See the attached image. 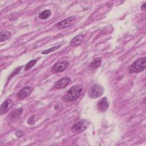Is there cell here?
<instances>
[{"label": "cell", "mask_w": 146, "mask_h": 146, "mask_svg": "<svg viewBox=\"0 0 146 146\" xmlns=\"http://www.w3.org/2000/svg\"><path fill=\"white\" fill-rule=\"evenodd\" d=\"M82 91V88L81 87L79 86H74L67 91L63 99L65 102L74 101L80 96Z\"/></svg>", "instance_id": "cell-1"}, {"label": "cell", "mask_w": 146, "mask_h": 146, "mask_svg": "<svg viewBox=\"0 0 146 146\" xmlns=\"http://www.w3.org/2000/svg\"><path fill=\"white\" fill-rule=\"evenodd\" d=\"M146 66V59L145 57L136 60L129 68V72L139 73L143 71Z\"/></svg>", "instance_id": "cell-2"}, {"label": "cell", "mask_w": 146, "mask_h": 146, "mask_svg": "<svg viewBox=\"0 0 146 146\" xmlns=\"http://www.w3.org/2000/svg\"><path fill=\"white\" fill-rule=\"evenodd\" d=\"M104 92L103 87L98 84H95L92 86L88 91V95L90 98L96 99L103 95Z\"/></svg>", "instance_id": "cell-3"}, {"label": "cell", "mask_w": 146, "mask_h": 146, "mask_svg": "<svg viewBox=\"0 0 146 146\" xmlns=\"http://www.w3.org/2000/svg\"><path fill=\"white\" fill-rule=\"evenodd\" d=\"M88 125V121L86 119H83L75 123L71 127V131L74 133H80L86 130Z\"/></svg>", "instance_id": "cell-4"}, {"label": "cell", "mask_w": 146, "mask_h": 146, "mask_svg": "<svg viewBox=\"0 0 146 146\" xmlns=\"http://www.w3.org/2000/svg\"><path fill=\"white\" fill-rule=\"evenodd\" d=\"M69 66V62L62 61L55 64L51 68V71L53 73L60 72L65 70Z\"/></svg>", "instance_id": "cell-5"}, {"label": "cell", "mask_w": 146, "mask_h": 146, "mask_svg": "<svg viewBox=\"0 0 146 146\" xmlns=\"http://www.w3.org/2000/svg\"><path fill=\"white\" fill-rule=\"evenodd\" d=\"M76 17L75 16L70 17L59 22L56 25V27L58 29H62L70 26L75 21Z\"/></svg>", "instance_id": "cell-6"}, {"label": "cell", "mask_w": 146, "mask_h": 146, "mask_svg": "<svg viewBox=\"0 0 146 146\" xmlns=\"http://www.w3.org/2000/svg\"><path fill=\"white\" fill-rule=\"evenodd\" d=\"M32 91L33 88L30 86H25L17 92L16 95V98L18 100L25 99L30 95Z\"/></svg>", "instance_id": "cell-7"}, {"label": "cell", "mask_w": 146, "mask_h": 146, "mask_svg": "<svg viewBox=\"0 0 146 146\" xmlns=\"http://www.w3.org/2000/svg\"><path fill=\"white\" fill-rule=\"evenodd\" d=\"M71 82V79L68 77H64L57 81L54 85V89H62L66 87Z\"/></svg>", "instance_id": "cell-8"}, {"label": "cell", "mask_w": 146, "mask_h": 146, "mask_svg": "<svg viewBox=\"0 0 146 146\" xmlns=\"http://www.w3.org/2000/svg\"><path fill=\"white\" fill-rule=\"evenodd\" d=\"M109 106V103L106 97L102 98L97 103V109L99 111L105 112Z\"/></svg>", "instance_id": "cell-9"}, {"label": "cell", "mask_w": 146, "mask_h": 146, "mask_svg": "<svg viewBox=\"0 0 146 146\" xmlns=\"http://www.w3.org/2000/svg\"><path fill=\"white\" fill-rule=\"evenodd\" d=\"M12 100L11 99H7L5 102L2 103L1 106L0 108V113L1 115H3L6 113L12 107Z\"/></svg>", "instance_id": "cell-10"}, {"label": "cell", "mask_w": 146, "mask_h": 146, "mask_svg": "<svg viewBox=\"0 0 146 146\" xmlns=\"http://www.w3.org/2000/svg\"><path fill=\"white\" fill-rule=\"evenodd\" d=\"M84 38V35L83 34H79L78 35L75 36L74 38H73V39H72L70 43V44L73 47L79 46L83 42Z\"/></svg>", "instance_id": "cell-11"}, {"label": "cell", "mask_w": 146, "mask_h": 146, "mask_svg": "<svg viewBox=\"0 0 146 146\" xmlns=\"http://www.w3.org/2000/svg\"><path fill=\"white\" fill-rule=\"evenodd\" d=\"M102 63V59L99 57L94 58L89 64L87 68L90 70H94L98 68Z\"/></svg>", "instance_id": "cell-12"}, {"label": "cell", "mask_w": 146, "mask_h": 146, "mask_svg": "<svg viewBox=\"0 0 146 146\" xmlns=\"http://www.w3.org/2000/svg\"><path fill=\"white\" fill-rule=\"evenodd\" d=\"M23 112V109L22 108H17V109H15L13 111H12L11 112V113H10L9 117L11 119H16L19 117L22 114Z\"/></svg>", "instance_id": "cell-13"}, {"label": "cell", "mask_w": 146, "mask_h": 146, "mask_svg": "<svg viewBox=\"0 0 146 146\" xmlns=\"http://www.w3.org/2000/svg\"><path fill=\"white\" fill-rule=\"evenodd\" d=\"M11 37V33L7 31H1L0 33V40L1 42L6 41Z\"/></svg>", "instance_id": "cell-14"}, {"label": "cell", "mask_w": 146, "mask_h": 146, "mask_svg": "<svg viewBox=\"0 0 146 146\" xmlns=\"http://www.w3.org/2000/svg\"><path fill=\"white\" fill-rule=\"evenodd\" d=\"M51 13L50 10H46L40 13L38 17L40 19H46L51 15Z\"/></svg>", "instance_id": "cell-15"}, {"label": "cell", "mask_w": 146, "mask_h": 146, "mask_svg": "<svg viewBox=\"0 0 146 146\" xmlns=\"http://www.w3.org/2000/svg\"><path fill=\"white\" fill-rule=\"evenodd\" d=\"M38 61L37 59H34V60H31L30 62H29L25 66V71H28L29 70L30 68H31L36 63V62Z\"/></svg>", "instance_id": "cell-16"}, {"label": "cell", "mask_w": 146, "mask_h": 146, "mask_svg": "<svg viewBox=\"0 0 146 146\" xmlns=\"http://www.w3.org/2000/svg\"><path fill=\"white\" fill-rule=\"evenodd\" d=\"M61 46V45H58V46H53L51 48H49V49H47V50H44L42 52V54H47L51 52H52L56 50H57L58 48H59Z\"/></svg>", "instance_id": "cell-17"}, {"label": "cell", "mask_w": 146, "mask_h": 146, "mask_svg": "<svg viewBox=\"0 0 146 146\" xmlns=\"http://www.w3.org/2000/svg\"><path fill=\"white\" fill-rule=\"evenodd\" d=\"M145 6H146V3H144L143 5H141V10H143V11H145Z\"/></svg>", "instance_id": "cell-18"}]
</instances>
